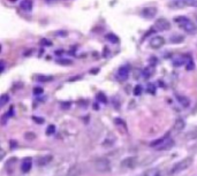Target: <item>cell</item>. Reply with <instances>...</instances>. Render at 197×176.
Masks as SVG:
<instances>
[{"label": "cell", "instance_id": "3", "mask_svg": "<svg viewBox=\"0 0 197 176\" xmlns=\"http://www.w3.org/2000/svg\"><path fill=\"white\" fill-rule=\"evenodd\" d=\"M193 161H194V160H193V158H191V157L185 158L183 160L179 161L178 164H175V165L172 167L171 174H172V175H174V174H178V173H180V172H182V170H186L187 168H189V167L191 166Z\"/></svg>", "mask_w": 197, "mask_h": 176}, {"label": "cell", "instance_id": "11", "mask_svg": "<svg viewBox=\"0 0 197 176\" xmlns=\"http://www.w3.org/2000/svg\"><path fill=\"white\" fill-rule=\"evenodd\" d=\"M82 174V167L81 165H74L69 168L67 176H81Z\"/></svg>", "mask_w": 197, "mask_h": 176}, {"label": "cell", "instance_id": "5", "mask_svg": "<svg viewBox=\"0 0 197 176\" xmlns=\"http://www.w3.org/2000/svg\"><path fill=\"white\" fill-rule=\"evenodd\" d=\"M153 28L157 31H166V30L171 29V23L165 19H159V20H157L155 22Z\"/></svg>", "mask_w": 197, "mask_h": 176}, {"label": "cell", "instance_id": "6", "mask_svg": "<svg viewBox=\"0 0 197 176\" xmlns=\"http://www.w3.org/2000/svg\"><path fill=\"white\" fill-rule=\"evenodd\" d=\"M138 165V159L136 157H130V158H126L125 160H122L121 162V167L122 168H135Z\"/></svg>", "mask_w": 197, "mask_h": 176}, {"label": "cell", "instance_id": "25", "mask_svg": "<svg viewBox=\"0 0 197 176\" xmlns=\"http://www.w3.org/2000/svg\"><path fill=\"white\" fill-rule=\"evenodd\" d=\"M146 90H148V92H149V93H151V94H155V92H156V85H155L153 83H149V84H148V88H146Z\"/></svg>", "mask_w": 197, "mask_h": 176}, {"label": "cell", "instance_id": "29", "mask_svg": "<svg viewBox=\"0 0 197 176\" xmlns=\"http://www.w3.org/2000/svg\"><path fill=\"white\" fill-rule=\"evenodd\" d=\"M142 93V87L141 85H136L135 89H134V94L135 96H139Z\"/></svg>", "mask_w": 197, "mask_h": 176}, {"label": "cell", "instance_id": "24", "mask_svg": "<svg viewBox=\"0 0 197 176\" xmlns=\"http://www.w3.org/2000/svg\"><path fill=\"white\" fill-rule=\"evenodd\" d=\"M8 101H9V96L8 94H2L1 98H0V106L6 105Z\"/></svg>", "mask_w": 197, "mask_h": 176}, {"label": "cell", "instance_id": "28", "mask_svg": "<svg viewBox=\"0 0 197 176\" xmlns=\"http://www.w3.org/2000/svg\"><path fill=\"white\" fill-rule=\"evenodd\" d=\"M24 137H26L28 141H33V139H36V135L33 134V132H27V134L24 135Z\"/></svg>", "mask_w": 197, "mask_h": 176}, {"label": "cell", "instance_id": "9", "mask_svg": "<svg viewBox=\"0 0 197 176\" xmlns=\"http://www.w3.org/2000/svg\"><path fill=\"white\" fill-rule=\"evenodd\" d=\"M157 14V8L156 7H145L142 9V16L145 19H153Z\"/></svg>", "mask_w": 197, "mask_h": 176}, {"label": "cell", "instance_id": "17", "mask_svg": "<svg viewBox=\"0 0 197 176\" xmlns=\"http://www.w3.org/2000/svg\"><path fill=\"white\" fill-rule=\"evenodd\" d=\"M183 40H185V37L181 36V35H174V36H172L171 39H169V42H171L172 44H180V43H182Z\"/></svg>", "mask_w": 197, "mask_h": 176}, {"label": "cell", "instance_id": "7", "mask_svg": "<svg viewBox=\"0 0 197 176\" xmlns=\"http://www.w3.org/2000/svg\"><path fill=\"white\" fill-rule=\"evenodd\" d=\"M165 44V39L162 36H155L153 38H151L150 40V46L155 50H158L160 47H163V45Z\"/></svg>", "mask_w": 197, "mask_h": 176}, {"label": "cell", "instance_id": "2", "mask_svg": "<svg viewBox=\"0 0 197 176\" xmlns=\"http://www.w3.org/2000/svg\"><path fill=\"white\" fill-rule=\"evenodd\" d=\"M152 147H155L156 150L158 151H163V150H169L171 147L174 145V142L172 138H169L167 135H165L164 137L157 139L156 142H152L151 143Z\"/></svg>", "mask_w": 197, "mask_h": 176}, {"label": "cell", "instance_id": "12", "mask_svg": "<svg viewBox=\"0 0 197 176\" xmlns=\"http://www.w3.org/2000/svg\"><path fill=\"white\" fill-rule=\"evenodd\" d=\"M185 125H186L185 121H183V120H181V118H179V120H176V121H175V123L173 124L172 130H173L175 134H179V132H181V131L185 129Z\"/></svg>", "mask_w": 197, "mask_h": 176}, {"label": "cell", "instance_id": "10", "mask_svg": "<svg viewBox=\"0 0 197 176\" xmlns=\"http://www.w3.org/2000/svg\"><path fill=\"white\" fill-rule=\"evenodd\" d=\"M168 6H169L171 8H175V9H178V8H185V7L189 6V1H187V0H175V1L169 2Z\"/></svg>", "mask_w": 197, "mask_h": 176}, {"label": "cell", "instance_id": "32", "mask_svg": "<svg viewBox=\"0 0 197 176\" xmlns=\"http://www.w3.org/2000/svg\"><path fill=\"white\" fill-rule=\"evenodd\" d=\"M44 92V90L42 88H35L33 89V94H36V96H39V94H42Z\"/></svg>", "mask_w": 197, "mask_h": 176}, {"label": "cell", "instance_id": "21", "mask_svg": "<svg viewBox=\"0 0 197 176\" xmlns=\"http://www.w3.org/2000/svg\"><path fill=\"white\" fill-rule=\"evenodd\" d=\"M37 81L38 82H51V81H53V77L52 76H44V75H39V76H37Z\"/></svg>", "mask_w": 197, "mask_h": 176}, {"label": "cell", "instance_id": "13", "mask_svg": "<svg viewBox=\"0 0 197 176\" xmlns=\"http://www.w3.org/2000/svg\"><path fill=\"white\" fill-rule=\"evenodd\" d=\"M20 8L24 12H31L33 10V1L31 0H22L20 2Z\"/></svg>", "mask_w": 197, "mask_h": 176}, {"label": "cell", "instance_id": "37", "mask_svg": "<svg viewBox=\"0 0 197 176\" xmlns=\"http://www.w3.org/2000/svg\"><path fill=\"white\" fill-rule=\"evenodd\" d=\"M10 1H12V2H14V1H16V0H10Z\"/></svg>", "mask_w": 197, "mask_h": 176}, {"label": "cell", "instance_id": "22", "mask_svg": "<svg viewBox=\"0 0 197 176\" xmlns=\"http://www.w3.org/2000/svg\"><path fill=\"white\" fill-rule=\"evenodd\" d=\"M106 39H107L108 42H111V43H114V44H117V43L119 42L118 37H117L115 35H113V33H108V35H106Z\"/></svg>", "mask_w": 197, "mask_h": 176}, {"label": "cell", "instance_id": "23", "mask_svg": "<svg viewBox=\"0 0 197 176\" xmlns=\"http://www.w3.org/2000/svg\"><path fill=\"white\" fill-rule=\"evenodd\" d=\"M187 69L188 70H193L194 68H195V63H194V61H193V59L190 58V57H188V60H187Z\"/></svg>", "mask_w": 197, "mask_h": 176}, {"label": "cell", "instance_id": "33", "mask_svg": "<svg viewBox=\"0 0 197 176\" xmlns=\"http://www.w3.org/2000/svg\"><path fill=\"white\" fill-rule=\"evenodd\" d=\"M33 120H35V122H38V123H43V122H44V120H43V118H40V117H36V116H33Z\"/></svg>", "mask_w": 197, "mask_h": 176}, {"label": "cell", "instance_id": "15", "mask_svg": "<svg viewBox=\"0 0 197 176\" xmlns=\"http://www.w3.org/2000/svg\"><path fill=\"white\" fill-rule=\"evenodd\" d=\"M187 60H188V57L179 55V57H176V58L173 60V66H174V67H181V66L186 64Z\"/></svg>", "mask_w": 197, "mask_h": 176}, {"label": "cell", "instance_id": "4", "mask_svg": "<svg viewBox=\"0 0 197 176\" xmlns=\"http://www.w3.org/2000/svg\"><path fill=\"white\" fill-rule=\"evenodd\" d=\"M94 168L98 173H108L111 170V162L105 158H98L94 161Z\"/></svg>", "mask_w": 197, "mask_h": 176}, {"label": "cell", "instance_id": "19", "mask_svg": "<svg viewBox=\"0 0 197 176\" xmlns=\"http://www.w3.org/2000/svg\"><path fill=\"white\" fill-rule=\"evenodd\" d=\"M55 62L59 63V64H61V66H70V64H73V61H71L70 59H66V58L57 59Z\"/></svg>", "mask_w": 197, "mask_h": 176}, {"label": "cell", "instance_id": "1", "mask_svg": "<svg viewBox=\"0 0 197 176\" xmlns=\"http://www.w3.org/2000/svg\"><path fill=\"white\" fill-rule=\"evenodd\" d=\"M175 23L179 24V27L181 28L182 30H185L187 33H194L196 32V26L186 16H178L174 19Z\"/></svg>", "mask_w": 197, "mask_h": 176}, {"label": "cell", "instance_id": "36", "mask_svg": "<svg viewBox=\"0 0 197 176\" xmlns=\"http://www.w3.org/2000/svg\"><path fill=\"white\" fill-rule=\"evenodd\" d=\"M46 1H47V2H50V3H51V2H55V1H58V0H46Z\"/></svg>", "mask_w": 197, "mask_h": 176}, {"label": "cell", "instance_id": "30", "mask_svg": "<svg viewBox=\"0 0 197 176\" xmlns=\"http://www.w3.org/2000/svg\"><path fill=\"white\" fill-rule=\"evenodd\" d=\"M54 131H55V127H54L53 124H51V125H49L46 134H47V135H52V134H54Z\"/></svg>", "mask_w": 197, "mask_h": 176}, {"label": "cell", "instance_id": "26", "mask_svg": "<svg viewBox=\"0 0 197 176\" xmlns=\"http://www.w3.org/2000/svg\"><path fill=\"white\" fill-rule=\"evenodd\" d=\"M187 139H189V141L190 139H197V129L187 135Z\"/></svg>", "mask_w": 197, "mask_h": 176}, {"label": "cell", "instance_id": "27", "mask_svg": "<svg viewBox=\"0 0 197 176\" xmlns=\"http://www.w3.org/2000/svg\"><path fill=\"white\" fill-rule=\"evenodd\" d=\"M97 100H98V101H101V103H104V104H106V103H107V99H106V97H105V94H104V93H98V94H97Z\"/></svg>", "mask_w": 197, "mask_h": 176}, {"label": "cell", "instance_id": "16", "mask_svg": "<svg viewBox=\"0 0 197 176\" xmlns=\"http://www.w3.org/2000/svg\"><path fill=\"white\" fill-rule=\"evenodd\" d=\"M31 168V159H26L23 162H22V166H21V170L23 173H28Z\"/></svg>", "mask_w": 197, "mask_h": 176}, {"label": "cell", "instance_id": "14", "mask_svg": "<svg viewBox=\"0 0 197 176\" xmlns=\"http://www.w3.org/2000/svg\"><path fill=\"white\" fill-rule=\"evenodd\" d=\"M52 160V155H45V157H39L37 160H36V164L38 165V166H40V167H43V166H46L50 161Z\"/></svg>", "mask_w": 197, "mask_h": 176}, {"label": "cell", "instance_id": "8", "mask_svg": "<svg viewBox=\"0 0 197 176\" xmlns=\"http://www.w3.org/2000/svg\"><path fill=\"white\" fill-rule=\"evenodd\" d=\"M129 71H130V67L129 66L120 67L119 70H118V78L120 81H126L129 77Z\"/></svg>", "mask_w": 197, "mask_h": 176}, {"label": "cell", "instance_id": "20", "mask_svg": "<svg viewBox=\"0 0 197 176\" xmlns=\"http://www.w3.org/2000/svg\"><path fill=\"white\" fill-rule=\"evenodd\" d=\"M139 176H159V172L157 169H149V170L142 173Z\"/></svg>", "mask_w": 197, "mask_h": 176}, {"label": "cell", "instance_id": "31", "mask_svg": "<svg viewBox=\"0 0 197 176\" xmlns=\"http://www.w3.org/2000/svg\"><path fill=\"white\" fill-rule=\"evenodd\" d=\"M150 76H151V71H150V69L145 68V69L143 70V77H144V78H149Z\"/></svg>", "mask_w": 197, "mask_h": 176}, {"label": "cell", "instance_id": "18", "mask_svg": "<svg viewBox=\"0 0 197 176\" xmlns=\"http://www.w3.org/2000/svg\"><path fill=\"white\" fill-rule=\"evenodd\" d=\"M176 98H178V101H179L183 107H188V106H189V103H190V101H189V99H188L187 97H185V96H178Z\"/></svg>", "mask_w": 197, "mask_h": 176}, {"label": "cell", "instance_id": "35", "mask_svg": "<svg viewBox=\"0 0 197 176\" xmlns=\"http://www.w3.org/2000/svg\"><path fill=\"white\" fill-rule=\"evenodd\" d=\"M3 70H5V62L1 61V71H3Z\"/></svg>", "mask_w": 197, "mask_h": 176}, {"label": "cell", "instance_id": "34", "mask_svg": "<svg viewBox=\"0 0 197 176\" xmlns=\"http://www.w3.org/2000/svg\"><path fill=\"white\" fill-rule=\"evenodd\" d=\"M189 6L197 7V0H191V1H189Z\"/></svg>", "mask_w": 197, "mask_h": 176}]
</instances>
